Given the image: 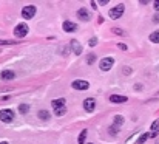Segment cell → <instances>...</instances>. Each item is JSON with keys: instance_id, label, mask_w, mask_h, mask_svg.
Segmentation results:
<instances>
[{"instance_id": "6da1fadb", "label": "cell", "mask_w": 159, "mask_h": 144, "mask_svg": "<svg viewBox=\"0 0 159 144\" xmlns=\"http://www.w3.org/2000/svg\"><path fill=\"white\" fill-rule=\"evenodd\" d=\"M124 11H125V6H124V3H121V5H117V6H114V8H111L110 12H108V16H110V19L117 20L119 17H122Z\"/></svg>"}, {"instance_id": "7a4b0ae2", "label": "cell", "mask_w": 159, "mask_h": 144, "mask_svg": "<svg viewBox=\"0 0 159 144\" xmlns=\"http://www.w3.org/2000/svg\"><path fill=\"white\" fill-rule=\"evenodd\" d=\"M26 34H28V25H26V23H19L14 28V36H16V37L22 39V37H25Z\"/></svg>"}, {"instance_id": "3957f363", "label": "cell", "mask_w": 159, "mask_h": 144, "mask_svg": "<svg viewBox=\"0 0 159 144\" xmlns=\"http://www.w3.org/2000/svg\"><path fill=\"white\" fill-rule=\"evenodd\" d=\"M113 64H114V59H113V57H103V59L99 62V68L102 71H110Z\"/></svg>"}, {"instance_id": "277c9868", "label": "cell", "mask_w": 159, "mask_h": 144, "mask_svg": "<svg viewBox=\"0 0 159 144\" xmlns=\"http://www.w3.org/2000/svg\"><path fill=\"white\" fill-rule=\"evenodd\" d=\"M12 119H14L12 110H8V109L0 110V121H3V123H12Z\"/></svg>"}, {"instance_id": "5b68a950", "label": "cell", "mask_w": 159, "mask_h": 144, "mask_svg": "<svg viewBox=\"0 0 159 144\" xmlns=\"http://www.w3.org/2000/svg\"><path fill=\"white\" fill-rule=\"evenodd\" d=\"M36 6H33V5H29V6H25L23 10H22V17L23 19H33V17L36 16Z\"/></svg>"}, {"instance_id": "8992f818", "label": "cell", "mask_w": 159, "mask_h": 144, "mask_svg": "<svg viewBox=\"0 0 159 144\" xmlns=\"http://www.w3.org/2000/svg\"><path fill=\"white\" fill-rule=\"evenodd\" d=\"M71 87L74 88V90H88V88H90V84L87 82V81H80V79H77V81H73Z\"/></svg>"}, {"instance_id": "52a82bcc", "label": "cell", "mask_w": 159, "mask_h": 144, "mask_svg": "<svg viewBox=\"0 0 159 144\" xmlns=\"http://www.w3.org/2000/svg\"><path fill=\"white\" fill-rule=\"evenodd\" d=\"M62 28L65 33H74V31L77 30V25L74 23V22H71V20H65L62 23Z\"/></svg>"}, {"instance_id": "ba28073f", "label": "cell", "mask_w": 159, "mask_h": 144, "mask_svg": "<svg viewBox=\"0 0 159 144\" xmlns=\"http://www.w3.org/2000/svg\"><path fill=\"white\" fill-rule=\"evenodd\" d=\"M84 109L87 112H93L96 109V99H94V98H87V99L84 101Z\"/></svg>"}, {"instance_id": "9c48e42d", "label": "cell", "mask_w": 159, "mask_h": 144, "mask_svg": "<svg viewBox=\"0 0 159 144\" xmlns=\"http://www.w3.org/2000/svg\"><path fill=\"white\" fill-rule=\"evenodd\" d=\"M108 99H110V102H113V104H122V102L128 101V98L124 96V94H111Z\"/></svg>"}, {"instance_id": "30bf717a", "label": "cell", "mask_w": 159, "mask_h": 144, "mask_svg": "<svg viewBox=\"0 0 159 144\" xmlns=\"http://www.w3.org/2000/svg\"><path fill=\"white\" fill-rule=\"evenodd\" d=\"M77 17H79L82 22H90V19H91V14L85 10V8H80L79 11H77Z\"/></svg>"}, {"instance_id": "8fae6325", "label": "cell", "mask_w": 159, "mask_h": 144, "mask_svg": "<svg viewBox=\"0 0 159 144\" xmlns=\"http://www.w3.org/2000/svg\"><path fill=\"white\" fill-rule=\"evenodd\" d=\"M70 45H71V48H73V53H74L76 56H79L80 53H82V45H80L79 42H77L76 39H73L71 42H70Z\"/></svg>"}, {"instance_id": "7c38bea8", "label": "cell", "mask_w": 159, "mask_h": 144, "mask_svg": "<svg viewBox=\"0 0 159 144\" xmlns=\"http://www.w3.org/2000/svg\"><path fill=\"white\" fill-rule=\"evenodd\" d=\"M0 78L5 79V81H11V79L16 78V73H14V71H11V70H5V71H2Z\"/></svg>"}, {"instance_id": "4fadbf2b", "label": "cell", "mask_w": 159, "mask_h": 144, "mask_svg": "<svg viewBox=\"0 0 159 144\" xmlns=\"http://www.w3.org/2000/svg\"><path fill=\"white\" fill-rule=\"evenodd\" d=\"M51 105H53V109H60V107H65V99H63V98L54 99V101H51Z\"/></svg>"}, {"instance_id": "5bb4252c", "label": "cell", "mask_w": 159, "mask_h": 144, "mask_svg": "<svg viewBox=\"0 0 159 144\" xmlns=\"http://www.w3.org/2000/svg\"><path fill=\"white\" fill-rule=\"evenodd\" d=\"M37 116H39V119H42V121H48L51 115H49V112H48V110H39Z\"/></svg>"}, {"instance_id": "9a60e30c", "label": "cell", "mask_w": 159, "mask_h": 144, "mask_svg": "<svg viewBox=\"0 0 159 144\" xmlns=\"http://www.w3.org/2000/svg\"><path fill=\"white\" fill-rule=\"evenodd\" d=\"M87 133H88V130L84 129L82 132H80L79 138H77V143H79V144H85V141H87Z\"/></svg>"}, {"instance_id": "2e32d148", "label": "cell", "mask_w": 159, "mask_h": 144, "mask_svg": "<svg viewBox=\"0 0 159 144\" xmlns=\"http://www.w3.org/2000/svg\"><path fill=\"white\" fill-rule=\"evenodd\" d=\"M150 40H151L153 43H159V30L153 31V33L150 34Z\"/></svg>"}, {"instance_id": "e0dca14e", "label": "cell", "mask_w": 159, "mask_h": 144, "mask_svg": "<svg viewBox=\"0 0 159 144\" xmlns=\"http://www.w3.org/2000/svg\"><path fill=\"white\" fill-rule=\"evenodd\" d=\"M28 110H29V105L28 104H20L19 105V112H20L22 115H26V113H28Z\"/></svg>"}, {"instance_id": "ac0fdd59", "label": "cell", "mask_w": 159, "mask_h": 144, "mask_svg": "<svg viewBox=\"0 0 159 144\" xmlns=\"http://www.w3.org/2000/svg\"><path fill=\"white\" fill-rule=\"evenodd\" d=\"M148 138H150V133H142V135L138 138V144H144Z\"/></svg>"}, {"instance_id": "d6986e66", "label": "cell", "mask_w": 159, "mask_h": 144, "mask_svg": "<svg viewBox=\"0 0 159 144\" xmlns=\"http://www.w3.org/2000/svg\"><path fill=\"white\" fill-rule=\"evenodd\" d=\"M54 113L56 116H63L66 113V107H60V109H54Z\"/></svg>"}, {"instance_id": "ffe728a7", "label": "cell", "mask_w": 159, "mask_h": 144, "mask_svg": "<svg viewBox=\"0 0 159 144\" xmlns=\"http://www.w3.org/2000/svg\"><path fill=\"white\" fill-rule=\"evenodd\" d=\"M114 124H117V125H121V127H122V124H124V116H122V115H116L114 116Z\"/></svg>"}, {"instance_id": "44dd1931", "label": "cell", "mask_w": 159, "mask_h": 144, "mask_svg": "<svg viewBox=\"0 0 159 144\" xmlns=\"http://www.w3.org/2000/svg\"><path fill=\"white\" fill-rule=\"evenodd\" d=\"M94 61H96V54H93V53H91V54H88V56H87V62H88L90 65H91Z\"/></svg>"}, {"instance_id": "7402d4cb", "label": "cell", "mask_w": 159, "mask_h": 144, "mask_svg": "<svg viewBox=\"0 0 159 144\" xmlns=\"http://www.w3.org/2000/svg\"><path fill=\"white\" fill-rule=\"evenodd\" d=\"M111 31H113V33H114V34H119V36H125V31H124V30H121V28H113Z\"/></svg>"}, {"instance_id": "603a6c76", "label": "cell", "mask_w": 159, "mask_h": 144, "mask_svg": "<svg viewBox=\"0 0 159 144\" xmlns=\"http://www.w3.org/2000/svg\"><path fill=\"white\" fill-rule=\"evenodd\" d=\"M14 43H17L16 40H2L0 39V45H14Z\"/></svg>"}, {"instance_id": "cb8c5ba5", "label": "cell", "mask_w": 159, "mask_h": 144, "mask_svg": "<svg viewBox=\"0 0 159 144\" xmlns=\"http://www.w3.org/2000/svg\"><path fill=\"white\" fill-rule=\"evenodd\" d=\"M88 45H90V47H96V45H97V37L90 39V40H88Z\"/></svg>"}, {"instance_id": "d4e9b609", "label": "cell", "mask_w": 159, "mask_h": 144, "mask_svg": "<svg viewBox=\"0 0 159 144\" xmlns=\"http://www.w3.org/2000/svg\"><path fill=\"white\" fill-rule=\"evenodd\" d=\"M119 129H121V125H117V124L111 125V127H110V133H116V132H117V130H119Z\"/></svg>"}, {"instance_id": "484cf974", "label": "cell", "mask_w": 159, "mask_h": 144, "mask_svg": "<svg viewBox=\"0 0 159 144\" xmlns=\"http://www.w3.org/2000/svg\"><path fill=\"white\" fill-rule=\"evenodd\" d=\"M117 48H121L122 51H127V50H128V47H127L125 43H119V45H117Z\"/></svg>"}, {"instance_id": "4316f807", "label": "cell", "mask_w": 159, "mask_h": 144, "mask_svg": "<svg viewBox=\"0 0 159 144\" xmlns=\"http://www.w3.org/2000/svg\"><path fill=\"white\" fill-rule=\"evenodd\" d=\"M122 71H124V74H130L131 73V68H130V67H124Z\"/></svg>"}, {"instance_id": "83f0119b", "label": "cell", "mask_w": 159, "mask_h": 144, "mask_svg": "<svg viewBox=\"0 0 159 144\" xmlns=\"http://www.w3.org/2000/svg\"><path fill=\"white\" fill-rule=\"evenodd\" d=\"M153 22H154V23H159V14H154V17H153Z\"/></svg>"}, {"instance_id": "f1b7e54d", "label": "cell", "mask_w": 159, "mask_h": 144, "mask_svg": "<svg viewBox=\"0 0 159 144\" xmlns=\"http://www.w3.org/2000/svg\"><path fill=\"white\" fill-rule=\"evenodd\" d=\"M108 3V0H102V2H99V5H107Z\"/></svg>"}, {"instance_id": "f546056e", "label": "cell", "mask_w": 159, "mask_h": 144, "mask_svg": "<svg viewBox=\"0 0 159 144\" xmlns=\"http://www.w3.org/2000/svg\"><path fill=\"white\" fill-rule=\"evenodd\" d=\"M154 8H156V10L159 11V2H154Z\"/></svg>"}, {"instance_id": "4dcf8cb0", "label": "cell", "mask_w": 159, "mask_h": 144, "mask_svg": "<svg viewBox=\"0 0 159 144\" xmlns=\"http://www.w3.org/2000/svg\"><path fill=\"white\" fill-rule=\"evenodd\" d=\"M0 144H10V143H6V141H2V143H0Z\"/></svg>"}, {"instance_id": "1f68e13d", "label": "cell", "mask_w": 159, "mask_h": 144, "mask_svg": "<svg viewBox=\"0 0 159 144\" xmlns=\"http://www.w3.org/2000/svg\"><path fill=\"white\" fill-rule=\"evenodd\" d=\"M158 123H159V121H158Z\"/></svg>"}, {"instance_id": "d6a6232c", "label": "cell", "mask_w": 159, "mask_h": 144, "mask_svg": "<svg viewBox=\"0 0 159 144\" xmlns=\"http://www.w3.org/2000/svg\"><path fill=\"white\" fill-rule=\"evenodd\" d=\"M158 94H159V93H158Z\"/></svg>"}]
</instances>
